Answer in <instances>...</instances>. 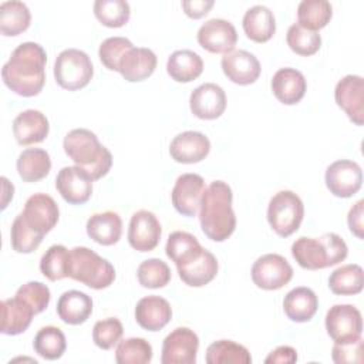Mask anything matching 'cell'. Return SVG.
Returning <instances> with one entry per match:
<instances>
[{
  "label": "cell",
  "instance_id": "6da1fadb",
  "mask_svg": "<svg viewBox=\"0 0 364 364\" xmlns=\"http://www.w3.org/2000/svg\"><path fill=\"white\" fill-rule=\"evenodd\" d=\"M46 50L33 41L17 46L1 68L6 87L21 97L38 95L46 82Z\"/></svg>",
  "mask_w": 364,
  "mask_h": 364
},
{
  "label": "cell",
  "instance_id": "7a4b0ae2",
  "mask_svg": "<svg viewBox=\"0 0 364 364\" xmlns=\"http://www.w3.org/2000/svg\"><path fill=\"white\" fill-rule=\"evenodd\" d=\"M233 193L223 181H213L203 192L199 208L202 232L215 242H225L236 228V216L232 208Z\"/></svg>",
  "mask_w": 364,
  "mask_h": 364
},
{
  "label": "cell",
  "instance_id": "3957f363",
  "mask_svg": "<svg viewBox=\"0 0 364 364\" xmlns=\"http://www.w3.org/2000/svg\"><path fill=\"white\" fill-rule=\"evenodd\" d=\"M65 155L80 168H82L92 181L105 176L112 166V155L98 136L85 128L71 129L63 141Z\"/></svg>",
  "mask_w": 364,
  "mask_h": 364
},
{
  "label": "cell",
  "instance_id": "277c9868",
  "mask_svg": "<svg viewBox=\"0 0 364 364\" xmlns=\"http://www.w3.org/2000/svg\"><path fill=\"white\" fill-rule=\"evenodd\" d=\"M348 247L341 236L324 233L320 237L301 236L291 245V255L300 267L320 270L336 266L347 257Z\"/></svg>",
  "mask_w": 364,
  "mask_h": 364
},
{
  "label": "cell",
  "instance_id": "5b68a950",
  "mask_svg": "<svg viewBox=\"0 0 364 364\" xmlns=\"http://www.w3.org/2000/svg\"><path fill=\"white\" fill-rule=\"evenodd\" d=\"M68 277L91 289L101 290L114 283L115 269L94 250L85 246H77L70 250Z\"/></svg>",
  "mask_w": 364,
  "mask_h": 364
},
{
  "label": "cell",
  "instance_id": "8992f818",
  "mask_svg": "<svg viewBox=\"0 0 364 364\" xmlns=\"http://www.w3.org/2000/svg\"><path fill=\"white\" fill-rule=\"evenodd\" d=\"M94 75V67L87 53L78 48L63 50L54 63L57 84L68 91H77L88 85Z\"/></svg>",
  "mask_w": 364,
  "mask_h": 364
},
{
  "label": "cell",
  "instance_id": "52a82bcc",
  "mask_svg": "<svg viewBox=\"0 0 364 364\" xmlns=\"http://www.w3.org/2000/svg\"><path fill=\"white\" fill-rule=\"evenodd\" d=\"M304 205L293 191H280L269 202L267 222L270 228L282 237H289L301 225Z\"/></svg>",
  "mask_w": 364,
  "mask_h": 364
},
{
  "label": "cell",
  "instance_id": "ba28073f",
  "mask_svg": "<svg viewBox=\"0 0 364 364\" xmlns=\"http://www.w3.org/2000/svg\"><path fill=\"white\" fill-rule=\"evenodd\" d=\"M293 277V267L277 253L260 256L252 266V280L263 290H279Z\"/></svg>",
  "mask_w": 364,
  "mask_h": 364
},
{
  "label": "cell",
  "instance_id": "9c48e42d",
  "mask_svg": "<svg viewBox=\"0 0 364 364\" xmlns=\"http://www.w3.org/2000/svg\"><path fill=\"white\" fill-rule=\"evenodd\" d=\"M324 179L330 193L337 198H350L363 185V171L354 161L338 159L327 166Z\"/></svg>",
  "mask_w": 364,
  "mask_h": 364
},
{
  "label": "cell",
  "instance_id": "30bf717a",
  "mask_svg": "<svg viewBox=\"0 0 364 364\" xmlns=\"http://www.w3.org/2000/svg\"><path fill=\"white\" fill-rule=\"evenodd\" d=\"M199 348L196 333L188 327L171 331L162 343V364H195Z\"/></svg>",
  "mask_w": 364,
  "mask_h": 364
},
{
  "label": "cell",
  "instance_id": "8fae6325",
  "mask_svg": "<svg viewBox=\"0 0 364 364\" xmlns=\"http://www.w3.org/2000/svg\"><path fill=\"white\" fill-rule=\"evenodd\" d=\"M326 330L334 341L361 337V313L353 304H334L326 314Z\"/></svg>",
  "mask_w": 364,
  "mask_h": 364
},
{
  "label": "cell",
  "instance_id": "7c38bea8",
  "mask_svg": "<svg viewBox=\"0 0 364 364\" xmlns=\"http://www.w3.org/2000/svg\"><path fill=\"white\" fill-rule=\"evenodd\" d=\"M198 43L200 47L215 54H228L233 51L237 43L235 26L223 18H210L198 30Z\"/></svg>",
  "mask_w": 364,
  "mask_h": 364
},
{
  "label": "cell",
  "instance_id": "4fadbf2b",
  "mask_svg": "<svg viewBox=\"0 0 364 364\" xmlns=\"http://www.w3.org/2000/svg\"><path fill=\"white\" fill-rule=\"evenodd\" d=\"M337 105L347 114L350 121L361 127L364 124V80L360 75L343 77L334 90Z\"/></svg>",
  "mask_w": 364,
  "mask_h": 364
},
{
  "label": "cell",
  "instance_id": "5bb4252c",
  "mask_svg": "<svg viewBox=\"0 0 364 364\" xmlns=\"http://www.w3.org/2000/svg\"><path fill=\"white\" fill-rule=\"evenodd\" d=\"M161 235V223L152 212L141 209L131 216L128 242L132 249L138 252H151L159 245Z\"/></svg>",
  "mask_w": 364,
  "mask_h": 364
},
{
  "label": "cell",
  "instance_id": "9a60e30c",
  "mask_svg": "<svg viewBox=\"0 0 364 364\" xmlns=\"http://www.w3.org/2000/svg\"><path fill=\"white\" fill-rule=\"evenodd\" d=\"M205 189V181L200 175L182 173L178 176L171 192L173 208L183 216H196Z\"/></svg>",
  "mask_w": 364,
  "mask_h": 364
},
{
  "label": "cell",
  "instance_id": "2e32d148",
  "mask_svg": "<svg viewBox=\"0 0 364 364\" xmlns=\"http://www.w3.org/2000/svg\"><path fill=\"white\" fill-rule=\"evenodd\" d=\"M92 178L80 166H64L55 178V188L71 205H82L92 195Z\"/></svg>",
  "mask_w": 364,
  "mask_h": 364
},
{
  "label": "cell",
  "instance_id": "e0dca14e",
  "mask_svg": "<svg viewBox=\"0 0 364 364\" xmlns=\"http://www.w3.org/2000/svg\"><path fill=\"white\" fill-rule=\"evenodd\" d=\"M21 216L30 228L44 236L57 225L60 212L55 200L50 195L38 192L26 200Z\"/></svg>",
  "mask_w": 364,
  "mask_h": 364
},
{
  "label": "cell",
  "instance_id": "ac0fdd59",
  "mask_svg": "<svg viewBox=\"0 0 364 364\" xmlns=\"http://www.w3.org/2000/svg\"><path fill=\"white\" fill-rule=\"evenodd\" d=\"M189 107L200 119H216L226 109V94L220 85L205 82L192 91Z\"/></svg>",
  "mask_w": 364,
  "mask_h": 364
},
{
  "label": "cell",
  "instance_id": "d6986e66",
  "mask_svg": "<svg viewBox=\"0 0 364 364\" xmlns=\"http://www.w3.org/2000/svg\"><path fill=\"white\" fill-rule=\"evenodd\" d=\"M222 71L235 84H253L260 75V63L255 54L246 50H233L222 57Z\"/></svg>",
  "mask_w": 364,
  "mask_h": 364
},
{
  "label": "cell",
  "instance_id": "ffe728a7",
  "mask_svg": "<svg viewBox=\"0 0 364 364\" xmlns=\"http://www.w3.org/2000/svg\"><path fill=\"white\" fill-rule=\"evenodd\" d=\"M210 151L209 138L198 131H185L178 134L169 145V154L179 164H198L208 156Z\"/></svg>",
  "mask_w": 364,
  "mask_h": 364
},
{
  "label": "cell",
  "instance_id": "44dd1931",
  "mask_svg": "<svg viewBox=\"0 0 364 364\" xmlns=\"http://www.w3.org/2000/svg\"><path fill=\"white\" fill-rule=\"evenodd\" d=\"M156 55L145 47H131L124 53L118 64V73L129 82L144 81L151 77L156 68Z\"/></svg>",
  "mask_w": 364,
  "mask_h": 364
},
{
  "label": "cell",
  "instance_id": "7402d4cb",
  "mask_svg": "<svg viewBox=\"0 0 364 364\" xmlns=\"http://www.w3.org/2000/svg\"><path fill=\"white\" fill-rule=\"evenodd\" d=\"M172 318V307L164 297L146 296L135 306L136 323L148 331L162 330Z\"/></svg>",
  "mask_w": 364,
  "mask_h": 364
},
{
  "label": "cell",
  "instance_id": "603a6c76",
  "mask_svg": "<svg viewBox=\"0 0 364 364\" xmlns=\"http://www.w3.org/2000/svg\"><path fill=\"white\" fill-rule=\"evenodd\" d=\"M272 91L274 97L284 105H294L301 101L306 94L307 82L304 75L290 67L280 68L274 73L272 82Z\"/></svg>",
  "mask_w": 364,
  "mask_h": 364
},
{
  "label": "cell",
  "instance_id": "cb8c5ba5",
  "mask_svg": "<svg viewBox=\"0 0 364 364\" xmlns=\"http://www.w3.org/2000/svg\"><path fill=\"white\" fill-rule=\"evenodd\" d=\"M48 119L38 109H26L13 121V134L20 145L43 142L48 135Z\"/></svg>",
  "mask_w": 364,
  "mask_h": 364
},
{
  "label": "cell",
  "instance_id": "d4e9b609",
  "mask_svg": "<svg viewBox=\"0 0 364 364\" xmlns=\"http://www.w3.org/2000/svg\"><path fill=\"white\" fill-rule=\"evenodd\" d=\"M87 235L102 246L115 245L122 235V220L117 212L94 213L87 220Z\"/></svg>",
  "mask_w": 364,
  "mask_h": 364
},
{
  "label": "cell",
  "instance_id": "484cf974",
  "mask_svg": "<svg viewBox=\"0 0 364 364\" xmlns=\"http://www.w3.org/2000/svg\"><path fill=\"white\" fill-rule=\"evenodd\" d=\"M92 313V300L88 294L80 290L64 291L57 301V314L71 326L82 324Z\"/></svg>",
  "mask_w": 364,
  "mask_h": 364
},
{
  "label": "cell",
  "instance_id": "4316f807",
  "mask_svg": "<svg viewBox=\"0 0 364 364\" xmlns=\"http://www.w3.org/2000/svg\"><path fill=\"white\" fill-rule=\"evenodd\" d=\"M181 280L191 287H202L210 283L218 274V260L213 253L203 249V252L192 262L176 267Z\"/></svg>",
  "mask_w": 364,
  "mask_h": 364
},
{
  "label": "cell",
  "instance_id": "83f0119b",
  "mask_svg": "<svg viewBox=\"0 0 364 364\" xmlns=\"http://www.w3.org/2000/svg\"><path fill=\"white\" fill-rule=\"evenodd\" d=\"M34 310L21 299L13 297L1 301V328L6 336H17L24 333L31 324Z\"/></svg>",
  "mask_w": 364,
  "mask_h": 364
},
{
  "label": "cell",
  "instance_id": "f1b7e54d",
  "mask_svg": "<svg viewBox=\"0 0 364 364\" xmlns=\"http://www.w3.org/2000/svg\"><path fill=\"white\" fill-rule=\"evenodd\" d=\"M242 26L247 38L255 43H266L276 31L274 14L269 7L256 4L245 13Z\"/></svg>",
  "mask_w": 364,
  "mask_h": 364
},
{
  "label": "cell",
  "instance_id": "f546056e",
  "mask_svg": "<svg viewBox=\"0 0 364 364\" xmlns=\"http://www.w3.org/2000/svg\"><path fill=\"white\" fill-rule=\"evenodd\" d=\"M318 307V299L316 293L309 287H296L290 290L283 300L284 314L296 323L310 321Z\"/></svg>",
  "mask_w": 364,
  "mask_h": 364
},
{
  "label": "cell",
  "instance_id": "4dcf8cb0",
  "mask_svg": "<svg viewBox=\"0 0 364 364\" xmlns=\"http://www.w3.org/2000/svg\"><path fill=\"white\" fill-rule=\"evenodd\" d=\"M166 71L176 82H191L203 71V61L192 50L173 51L166 61Z\"/></svg>",
  "mask_w": 364,
  "mask_h": 364
},
{
  "label": "cell",
  "instance_id": "1f68e13d",
  "mask_svg": "<svg viewBox=\"0 0 364 364\" xmlns=\"http://www.w3.org/2000/svg\"><path fill=\"white\" fill-rule=\"evenodd\" d=\"M17 172L24 182H38L44 179L51 169V159L47 151L41 148H27L17 158Z\"/></svg>",
  "mask_w": 364,
  "mask_h": 364
},
{
  "label": "cell",
  "instance_id": "d6a6232c",
  "mask_svg": "<svg viewBox=\"0 0 364 364\" xmlns=\"http://www.w3.org/2000/svg\"><path fill=\"white\" fill-rule=\"evenodd\" d=\"M165 252L166 256L176 264V267H181L195 260L203 252V247L193 235L176 230L169 235Z\"/></svg>",
  "mask_w": 364,
  "mask_h": 364
},
{
  "label": "cell",
  "instance_id": "836d02e7",
  "mask_svg": "<svg viewBox=\"0 0 364 364\" xmlns=\"http://www.w3.org/2000/svg\"><path fill=\"white\" fill-rule=\"evenodd\" d=\"M31 14L28 7L18 0L3 1L0 4V31L6 37L18 36L30 26Z\"/></svg>",
  "mask_w": 364,
  "mask_h": 364
},
{
  "label": "cell",
  "instance_id": "e575fe53",
  "mask_svg": "<svg viewBox=\"0 0 364 364\" xmlns=\"http://www.w3.org/2000/svg\"><path fill=\"white\" fill-rule=\"evenodd\" d=\"M328 287L334 294L353 296L363 291L364 272L360 264L350 263L336 269L328 277Z\"/></svg>",
  "mask_w": 364,
  "mask_h": 364
},
{
  "label": "cell",
  "instance_id": "d590c367",
  "mask_svg": "<svg viewBox=\"0 0 364 364\" xmlns=\"http://www.w3.org/2000/svg\"><path fill=\"white\" fill-rule=\"evenodd\" d=\"M208 364H250L249 350L232 340H218L206 350Z\"/></svg>",
  "mask_w": 364,
  "mask_h": 364
},
{
  "label": "cell",
  "instance_id": "8d00e7d4",
  "mask_svg": "<svg viewBox=\"0 0 364 364\" xmlns=\"http://www.w3.org/2000/svg\"><path fill=\"white\" fill-rule=\"evenodd\" d=\"M333 7L327 0H303L297 7V24L317 31L331 20Z\"/></svg>",
  "mask_w": 364,
  "mask_h": 364
},
{
  "label": "cell",
  "instance_id": "74e56055",
  "mask_svg": "<svg viewBox=\"0 0 364 364\" xmlns=\"http://www.w3.org/2000/svg\"><path fill=\"white\" fill-rule=\"evenodd\" d=\"M34 351L46 360H58L67 348V340L61 328L46 326L38 330L33 341Z\"/></svg>",
  "mask_w": 364,
  "mask_h": 364
},
{
  "label": "cell",
  "instance_id": "f35d334b",
  "mask_svg": "<svg viewBox=\"0 0 364 364\" xmlns=\"http://www.w3.org/2000/svg\"><path fill=\"white\" fill-rule=\"evenodd\" d=\"M70 250L63 245L50 246L40 260L41 273L51 282L68 277Z\"/></svg>",
  "mask_w": 364,
  "mask_h": 364
},
{
  "label": "cell",
  "instance_id": "ab89813d",
  "mask_svg": "<svg viewBox=\"0 0 364 364\" xmlns=\"http://www.w3.org/2000/svg\"><path fill=\"white\" fill-rule=\"evenodd\" d=\"M94 14L102 26L118 28L128 23L131 9L124 0H97L94 3Z\"/></svg>",
  "mask_w": 364,
  "mask_h": 364
},
{
  "label": "cell",
  "instance_id": "60d3db41",
  "mask_svg": "<svg viewBox=\"0 0 364 364\" xmlns=\"http://www.w3.org/2000/svg\"><path fill=\"white\" fill-rule=\"evenodd\" d=\"M115 360L118 364H148L152 360V347L141 337L125 338L117 346Z\"/></svg>",
  "mask_w": 364,
  "mask_h": 364
},
{
  "label": "cell",
  "instance_id": "b9f144b4",
  "mask_svg": "<svg viewBox=\"0 0 364 364\" xmlns=\"http://www.w3.org/2000/svg\"><path fill=\"white\" fill-rule=\"evenodd\" d=\"M287 46L299 55H313L321 47V37L317 31L307 30L300 24H291L286 34Z\"/></svg>",
  "mask_w": 364,
  "mask_h": 364
},
{
  "label": "cell",
  "instance_id": "7bdbcfd3",
  "mask_svg": "<svg viewBox=\"0 0 364 364\" xmlns=\"http://www.w3.org/2000/svg\"><path fill=\"white\" fill-rule=\"evenodd\" d=\"M43 237V235L27 225L21 213L16 216L10 229V242L13 250L17 253H31L40 246Z\"/></svg>",
  "mask_w": 364,
  "mask_h": 364
},
{
  "label": "cell",
  "instance_id": "ee69618b",
  "mask_svg": "<svg viewBox=\"0 0 364 364\" xmlns=\"http://www.w3.org/2000/svg\"><path fill=\"white\" fill-rule=\"evenodd\" d=\"M138 282L146 289H161L165 287L171 280L169 266L156 257L144 260L136 270Z\"/></svg>",
  "mask_w": 364,
  "mask_h": 364
},
{
  "label": "cell",
  "instance_id": "f6af8a7d",
  "mask_svg": "<svg viewBox=\"0 0 364 364\" xmlns=\"http://www.w3.org/2000/svg\"><path fill=\"white\" fill-rule=\"evenodd\" d=\"M124 334L122 323L115 317H108L100 320L94 324L92 328V340L97 347L101 350H111L115 344L121 341Z\"/></svg>",
  "mask_w": 364,
  "mask_h": 364
},
{
  "label": "cell",
  "instance_id": "bcb514c9",
  "mask_svg": "<svg viewBox=\"0 0 364 364\" xmlns=\"http://www.w3.org/2000/svg\"><path fill=\"white\" fill-rule=\"evenodd\" d=\"M16 297L26 301L34 310V313L38 314L48 307L51 293L50 289L41 282H27L17 289Z\"/></svg>",
  "mask_w": 364,
  "mask_h": 364
},
{
  "label": "cell",
  "instance_id": "7dc6e473",
  "mask_svg": "<svg viewBox=\"0 0 364 364\" xmlns=\"http://www.w3.org/2000/svg\"><path fill=\"white\" fill-rule=\"evenodd\" d=\"M134 47V44L125 37H109L100 44L98 55L101 63L111 71H118V64L121 57L127 50Z\"/></svg>",
  "mask_w": 364,
  "mask_h": 364
},
{
  "label": "cell",
  "instance_id": "c3c4849f",
  "mask_svg": "<svg viewBox=\"0 0 364 364\" xmlns=\"http://www.w3.org/2000/svg\"><path fill=\"white\" fill-rule=\"evenodd\" d=\"M331 357L337 364L363 363V338L357 337L344 341H334Z\"/></svg>",
  "mask_w": 364,
  "mask_h": 364
},
{
  "label": "cell",
  "instance_id": "681fc988",
  "mask_svg": "<svg viewBox=\"0 0 364 364\" xmlns=\"http://www.w3.org/2000/svg\"><path fill=\"white\" fill-rule=\"evenodd\" d=\"M347 223L353 235L358 239L364 237V200H358L348 212Z\"/></svg>",
  "mask_w": 364,
  "mask_h": 364
},
{
  "label": "cell",
  "instance_id": "f907efd6",
  "mask_svg": "<svg viewBox=\"0 0 364 364\" xmlns=\"http://www.w3.org/2000/svg\"><path fill=\"white\" fill-rule=\"evenodd\" d=\"M213 4V0H185L182 1V9L188 17L200 18L209 13Z\"/></svg>",
  "mask_w": 364,
  "mask_h": 364
},
{
  "label": "cell",
  "instance_id": "816d5d0a",
  "mask_svg": "<svg viewBox=\"0 0 364 364\" xmlns=\"http://www.w3.org/2000/svg\"><path fill=\"white\" fill-rule=\"evenodd\" d=\"M297 361V353L290 346H279L266 358L267 364H291Z\"/></svg>",
  "mask_w": 364,
  "mask_h": 364
},
{
  "label": "cell",
  "instance_id": "f5cc1de1",
  "mask_svg": "<svg viewBox=\"0 0 364 364\" xmlns=\"http://www.w3.org/2000/svg\"><path fill=\"white\" fill-rule=\"evenodd\" d=\"M1 182H3V202H1V209H6V206H7V203H9V200L13 198V193H14V186L11 185V188L7 191V188H9V181H7V178H4V176H1Z\"/></svg>",
  "mask_w": 364,
  "mask_h": 364
}]
</instances>
